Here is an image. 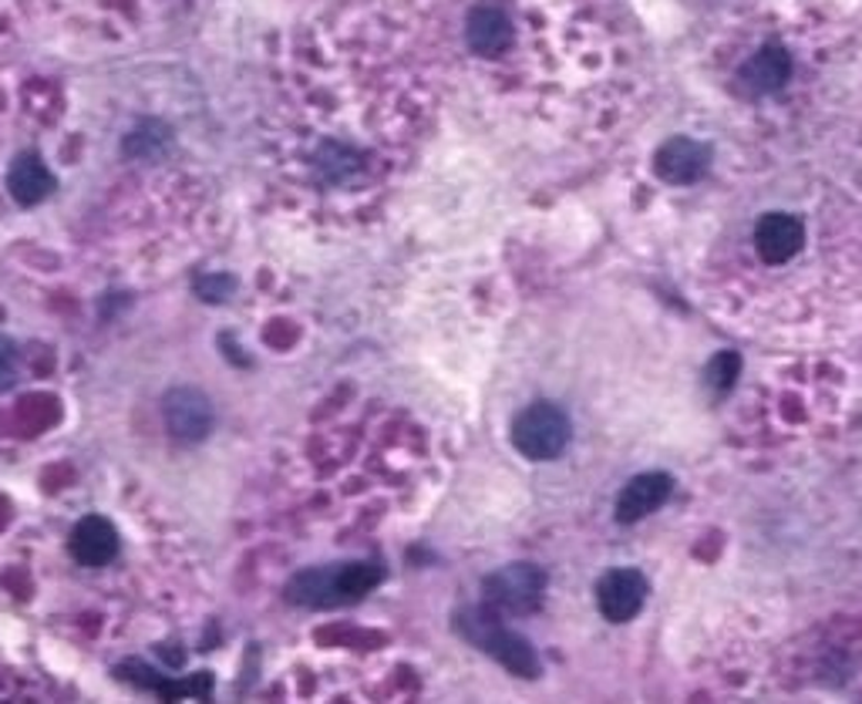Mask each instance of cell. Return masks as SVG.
<instances>
[{"mask_svg": "<svg viewBox=\"0 0 862 704\" xmlns=\"http://www.w3.org/2000/svg\"><path fill=\"white\" fill-rule=\"evenodd\" d=\"M647 600V580L640 569L630 566H617L610 573H604L600 587H596V604H600V614L610 623H627L643 610Z\"/></svg>", "mask_w": 862, "mask_h": 704, "instance_id": "cell-6", "label": "cell"}, {"mask_svg": "<svg viewBox=\"0 0 862 704\" xmlns=\"http://www.w3.org/2000/svg\"><path fill=\"white\" fill-rule=\"evenodd\" d=\"M738 374H742V358H738L735 351H721V354H714L711 364H707V384H711L717 395L732 392L735 381H738Z\"/></svg>", "mask_w": 862, "mask_h": 704, "instance_id": "cell-14", "label": "cell"}, {"mask_svg": "<svg viewBox=\"0 0 862 704\" xmlns=\"http://www.w3.org/2000/svg\"><path fill=\"white\" fill-rule=\"evenodd\" d=\"M788 75H791V57H788V51L778 47V44H768V47H762L755 57L745 61V68H742V75H738V85H742L745 95L762 98V95L778 92V88L788 82Z\"/></svg>", "mask_w": 862, "mask_h": 704, "instance_id": "cell-10", "label": "cell"}, {"mask_svg": "<svg viewBox=\"0 0 862 704\" xmlns=\"http://www.w3.org/2000/svg\"><path fill=\"white\" fill-rule=\"evenodd\" d=\"M515 28L499 4H476L466 18V44L476 57H499L512 47Z\"/></svg>", "mask_w": 862, "mask_h": 704, "instance_id": "cell-7", "label": "cell"}, {"mask_svg": "<svg viewBox=\"0 0 862 704\" xmlns=\"http://www.w3.org/2000/svg\"><path fill=\"white\" fill-rule=\"evenodd\" d=\"M546 573L536 563H509L486 576L482 607L499 617H529L546 600Z\"/></svg>", "mask_w": 862, "mask_h": 704, "instance_id": "cell-3", "label": "cell"}, {"mask_svg": "<svg viewBox=\"0 0 862 704\" xmlns=\"http://www.w3.org/2000/svg\"><path fill=\"white\" fill-rule=\"evenodd\" d=\"M455 630L476 644L479 651H486L492 661H499L509 674L525 678V681H536L540 678V654L536 648L529 644L522 633H515L512 627L502 623L499 614H492L489 607L476 604L455 614Z\"/></svg>", "mask_w": 862, "mask_h": 704, "instance_id": "cell-2", "label": "cell"}, {"mask_svg": "<svg viewBox=\"0 0 862 704\" xmlns=\"http://www.w3.org/2000/svg\"><path fill=\"white\" fill-rule=\"evenodd\" d=\"M18 377V354L8 338H0V392H8Z\"/></svg>", "mask_w": 862, "mask_h": 704, "instance_id": "cell-16", "label": "cell"}, {"mask_svg": "<svg viewBox=\"0 0 862 704\" xmlns=\"http://www.w3.org/2000/svg\"><path fill=\"white\" fill-rule=\"evenodd\" d=\"M512 445L525 459L550 462V459L563 456V448L570 445V418L563 415V408H556L550 402L529 405L512 422Z\"/></svg>", "mask_w": 862, "mask_h": 704, "instance_id": "cell-4", "label": "cell"}, {"mask_svg": "<svg viewBox=\"0 0 862 704\" xmlns=\"http://www.w3.org/2000/svg\"><path fill=\"white\" fill-rule=\"evenodd\" d=\"M671 489H674V479L668 472H643V476L630 479L617 499V523L634 526V523L647 520L650 512H657L668 502Z\"/></svg>", "mask_w": 862, "mask_h": 704, "instance_id": "cell-8", "label": "cell"}, {"mask_svg": "<svg viewBox=\"0 0 862 704\" xmlns=\"http://www.w3.org/2000/svg\"><path fill=\"white\" fill-rule=\"evenodd\" d=\"M68 550L82 566H108L118 556V530L105 516H85L72 530Z\"/></svg>", "mask_w": 862, "mask_h": 704, "instance_id": "cell-11", "label": "cell"}, {"mask_svg": "<svg viewBox=\"0 0 862 704\" xmlns=\"http://www.w3.org/2000/svg\"><path fill=\"white\" fill-rule=\"evenodd\" d=\"M711 152L704 146H698L694 139H671L668 146H660L657 152V175L671 182V185H688L698 182L707 172Z\"/></svg>", "mask_w": 862, "mask_h": 704, "instance_id": "cell-12", "label": "cell"}, {"mask_svg": "<svg viewBox=\"0 0 862 704\" xmlns=\"http://www.w3.org/2000/svg\"><path fill=\"white\" fill-rule=\"evenodd\" d=\"M384 569L374 563H330L297 573L287 584L284 597L294 607L327 610V607H348L361 597H368L381 584Z\"/></svg>", "mask_w": 862, "mask_h": 704, "instance_id": "cell-1", "label": "cell"}, {"mask_svg": "<svg viewBox=\"0 0 862 704\" xmlns=\"http://www.w3.org/2000/svg\"><path fill=\"white\" fill-rule=\"evenodd\" d=\"M166 428L175 441H203L213 431V405L199 388H172L162 402Z\"/></svg>", "mask_w": 862, "mask_h": 704, "instance_id": "cell-5", "label": "cell"}, {"mask_svg": "<svg viewBox=\"0 0 862 704\" xmlns=\"http://www.w3.org/2000/svg\"><path fill=\"white\" fill-rule=\"evenodd\" d=\"M8 189L21 206H38L41 200L51 196L54 175L47 172V166L38 156H21V159H14V166L8 172Z\"/></svg>", "mask_w": 862, "mask_h": 704, "instance_id": "cell-13", "label": "cell"}, {"mask_svg": "<svg viewBox=\"0 0 862 704\" xmlns=\"http://www.w3.org/2000/svg\"><path fill=\"white\" fill-rule=\"evenodd\" d=\"M806 243V226L788 213H768L755 226V249L765 264H788Z\"/></svg>", "mask_w": 862, "mask_h": 704, "instance_id": "cell-9", "label": "cell"}, {"mask_svg": "<svg viewBox=\"0 0 862 704\" xmlns=\"http://www.w3.org/2000/svg\"><path fill=\"white\" fill-rule=\"evenodd\" d=\"M162 146H166V132H162L159 125L139 128V132L128 139V149L136 152V156H159V152H162Z\"/></svg>", "mask_w": 862, "mask_h": 704, "instance_id": "cell-15", "label": "cell"}, {"mask_svg": "<svg viewBox=\"0 0 862 704\" xmlns=\"http://www.w3.org/2000/svg\"><path fill=\"white\" fill-rule=\"evenodd\" d=\"M195 290H199V297H206V300H223V297H230L233 280L230 277H203L195 284Z\"/></svg>", "mask_w": 862, "mask_h": 704, "instance_id": "cell-17", "label": "cell"}]
</instances>
